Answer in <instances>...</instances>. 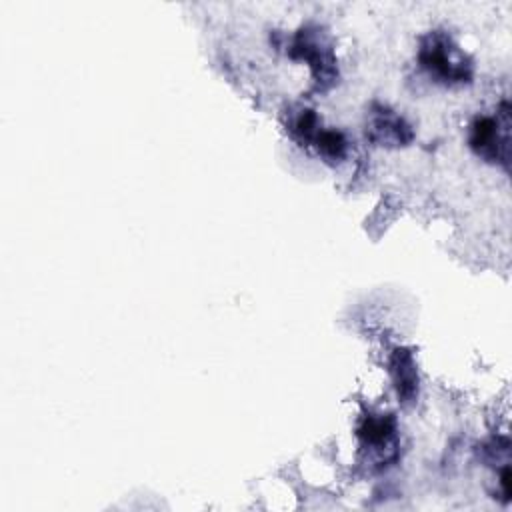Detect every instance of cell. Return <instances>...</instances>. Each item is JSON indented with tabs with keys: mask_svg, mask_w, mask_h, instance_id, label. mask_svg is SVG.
Instances as JSON below:
<instances>
[{
	"mask_svg": "<svg viewBox=\"0 0 512 512\" xmlns=\"http://www.w3.org/2000/svg\"><path fill=\"white\" fill-rule=\"evenodd\" d=\"M420 62L446 84H464L472 78V64L462 50L444 34H430L420 48Z\"/></svg>",
	"mask_w": 512,
	"mask_h": 512,
	"instance_id": "cell-1",
	"label": "cell"
},
{
	"mask_svg": "<svg viewBox=\"0 0 512 512\" xmlns=\"http://www.w3.org/2000/svg\"><path fill=\"white\" fill-rule=\"evenodd\" d=\"M470 146L472 150L492 162L508 166L510 158V114L508 104L504 102L502 108L494 116H480L474 120L470 128Z\"/></svg>",
	"mask_w": 512,
	"mask_h": 512,
	"instance_id": "cell-2",
	"label": "cell"
},
{
	"mask_svg": "<svg viewBox=\"0 0 512 512\" xmlns=\"http://www.w3.org/2000/svg\"><path fill=\"white\" fill-rule=\"evenodd\" d=\"M370 136L380 144H406L412 138L410 126L392 110L380 108L372 114Z\"/></svg>",
	"mask_w": 512,
	"mask_h": 512,
	"instance_id": "cell-3",
	"label": "cell"
},
{
	"mask_svg": "<svg viewBox=\"0 0 512 512\" xmlns=\"http://www.w3.org/2000/svg\"><path fill=\"white\" fill-rule=\"evenodd\" d=\"M392 372H394V382L398 388V396L402 398H412L416 394V370L410 352L398 350L392 358Z\"/></svg>",
	"mask_w": 512,
	"mask_h": 512,
	"instance_id": "cell-4",
	"label": "cell"
}]
</instances>
